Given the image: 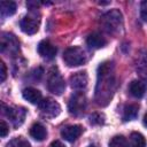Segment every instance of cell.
Returning <instances> with one entry per match:
<instances>
[{"instance_id": "1", "label": "cell", "mask_w": 147, "mask_h": 147, "mask_svg": "<svg viewBox=\"0 0 147 147\" xmlns=\"http://www.w3.org/2000/svg\"><path fill=\"white\" fill-rule=\"evenodd\" d=\"M116 88L114 65L111 62H103L98 68V82L95 87V100L99 105L106 106L111 100Z\"/></svg>"}, {"instance_id": "2", "label": "cell", "mask_w": 147, "mask_h": 147, "mask_svg": "<svg viewBox=\"0 0 147 147\" xmlns=\"http://www.w3.org/2000/svg\"><path fill=\"white\" fill-rule=\"evenodd\" d=\"M100 23L109 33H117L123 28V15L118 9H111L101 16Z\"/></svg>"}, {"instance_id": "3", "label": "cell", "mask_w": 147, "mask_h": 147, "mask_svg": "<svg viewBox=\"0 0 147 147\" xmlns=\"http://www.w3.org/2000/svg\"><path fill=\"white\" fill-rule=\"evenodd\" d=\"M63 60L69 67H78L87 61V54L82 47H70L64 51Z\"/></svg>"}, {"instance_id": "4", "label": "cell", "mask_w": 147, "mask_h": 147, "mask_svg": "<svg viewBox=\"0 0 147 147\" xmlns=\"http://www.w3.org/2000/svg\"><path fill=\"white\" fill-rule=\"evenodd\" d=\"M47 87H48L49 92H52L56 95H61L64 92V88H65L64 79L62 78L60 71L55 67L49 70L48 78H47Z\"/></svg>"}, {"instance_id": "5", "label": "cell", "mask_w": 147, "mask_h": 147, "mask_svg": "<svg viewBox=\"0 0 147 147\" xmlns=\"http://www.w3.org/2000/svg\"><path fill=\"white\" fill-rule=\"evenodd\" d=\"M86 108V98L82 92H76L74 93L70 99H69V103H68V109L69 113L75 115V116H79L84 113Z\"/></svg>"}, {"instance_id": "6", "label": "cell", "mask_w": 147, "mask_h": 147, "mask_svg": "<svg viewBox=\"0 0 147 147\" xmlns=\"http://www.w3.org/2000/svg\"><path fill=\"white\" fill-rule=\"evenodd\" d=\"M2 108H3V114L10 119V122L13 123V125L15 127L20 126L24 122V118L26 115V111L24 108H22V107H7L5 105H2Z\"/></svg>"}, {"instance_id": "7", "label": "cell", "mask_w": 147, "mask_h": 147, "mask_svg": "<svg viewBox=\"0 0 147 147\" xmlns=\"http://www.w3.org/2000/svg\"><path fill=\"white\" fill-rule=\"evenodd\" d=\"M39 109L45 117H49V118L56 117L61 111L60 105L51 98L42 99V101L39 103Z\"/></svg>"}, {"instance_id": "8", "label": "cell", "mask_w": 147, "mask_h": 147, "mask_svg": "<svg viewBox=\"0 0 147 147\" xmlns=\"http://www.w3.org/2000/svg\"><path fill=\"white\" fill-rule=\"evenodd\" d=\"M39 18H37V16H24L21 22H20V26L21 30L26 33V34H34L38 29H39Z\"/></svg>"}, {"instance_id": "9", "label": "cell", "mask_w": 147, "mask_h": 147, "mask_svg": "<svg viewBox=\"0 0 147 147\" xmlns=\"http://www.w3.org/2000/svg\"><path fill=\"white\" fill-rule=\"evenodd\" d=\"M9 48L10 53H16L20 48L18 41L16 40V38L13 34H8V33H2L1 37V44H0V49L2 53H5L6 48Z\"/></svg>"}, {"instance_id": "10", "label": "cell", "mask_w": 147, "mask_h": 147, "mask_svg": "<svg viewBox=\"0 0 147 147\" xmlns=\"http://www.w3.org/2000/svg\"><path fill=\"white\" fill-rule=\"evenodd\" d=\"M38 53L44 57V59H47V60H52L55 57L56 55V47L49 42L48 40H42L39 42L38 45Z\"/></svg>"}, {"instance_id": "11", "label": "cell", "mask_w": 147, "mask_h": 147, "mask_svg": "<svg viewBox=\"0 0 147 147\" xmlns=\"http://www.w3.org/2000/svg\"><path fill=\"white\" fill-rule=\"evenodd\" d=\"M87 82H88V78H87V75H86L85 71L76 72L70 77L71 87L75 88V90H78V91L84 90L87 86Z\"/></svg>"}, {"instance_id": "12", "label": "cell", "mask_w": 147, "mask_h": 147, "mask_svg": "<svg viewBox=\"0 0 147 147\" xmlns=\"http://www.w3.org/2000/svg\"><path fill=\"white\" fill-rule=\"evenodd\" d=\"M83 132V127L80 125H69L62 129L61 136L63 139L68 141H75Z\"/></svg>"}, {"instance_id": "13", "label": "cell", "mask_w": 147, "mask_h": 147, "mask_svg": "<svg viewBox=\"0 0 147 147\" xmlns=\"http://www.w3.org/2000/svg\"><path fill=\"white\" fill-rule=\"evenodd\" d=\"M23 94V98L29 101L30 103L32 105H39L41 101H42V95H41V92L37 88H33V87H26L23 90L22 92Z\"/></svg>"}, {"instance_id": "14", "label": "cell", "mask_w": 147, "mask_h": 147, "mask_svg": "<svg viewBox=\"0 0 147 147\" xmlns=\"http://www.w3.org/2000/svg\"><path fill=\"white\" fill-rule=\"evenodd\" d=\"M86 44H87V46H90L91 48L98 49V48H102L103 46H106L107 40H106L105 37L101 36L100 33L94 32V33L88 34V37L86 38Z\"/></svg>"}, {"instance_id": "15", "label": "cell", "mask_w": 147, "mask_h": 147, "mask_svg": "<svg viewBox=\"0 0 147 147\" xmlns=\"http://www.w3.org/2000/svg\"><path fill=\"white\" fill-rule=\"evenodd\" d=\"M146 87L147 85L141 82V80H132L130 86H129V91H130V94L134 98H141L144 96L145 92H146Z\"/></svg>"}, {"instance_id": "16", "label": "cell", "mask_w": 147, "mask_h": 147, "mask_svg": "<svg viewBox=\"0 0 147 147\" xmlns=\"http://www.w3.org/2000/svg\"><path fill=\"white\" fill-rule=\"evenodd\" d=\"M30 136L37 141H42L47 136V131L40 123H34L30 129Z\"/></svg>"}, {"instance_id": "17", "label": "cell", "mask_w": 147, "mask_h": 147, "mask_svg": "<svg viewBox=\"0 0 147 147\" xmlns=\"http://www.w3.org/2000/svg\"><path fill=\"white\" fill-rule=\"evenodd\" d=\"M16 11V3L14 1H1L0 2V13L2 17L11 16Z\"/></svg>"}, {"instance_id": "18", "label": "cell", "mask_w": 147, "mask_h": 147, "mask_svg": "<svg viewBox=\"0 0 147 147\" xmlns=\"http://www.w3.org/2000/svg\"><path fill=\"white\" fill-rule=\"evenodd\" d=\"M138 105H129L123 110V121H132L138 115Z\"/></svg>"}, {"instance_id": "19", "label": "cell", "mask_w": 147, "mask_h": 147, "mask_svg": "<svg viewBox=\"0 0 147 147\" xmlns=\"http://www.w3.org/2000/svg\"><path fill=\"white\" fill-rule=\"evenodd\" d=\"M130 147H146V139L139 132H132L130 136Z\"/></svg>"}, {"instance_id": "20", "label": "cell", "mask_w": 147, "mask_h": 147, "mask_svg": "<svg viewBox=\"0 0 147 147\" xmlns=\"http://www.w3.org/2000/svg\"><path fill=\"white\" fill-rule=\"evenodd\" d=\"M137 72H138V75L140 76V78L147 80V57L141 59V60L138 62Z\"/></svg>"}, {"instance_id": "21", "label": "cell", "mask_w": 147, "mask_h": 147, "mask_svg": "<svg viewBox=\"0 0 147 147\" xmlns=\"http://www.w3.org/2000/svg\"><path fill=\"white\" fill-rule=\"evenodd\" d=\"M109 147H127V141L124 136H115L109 141Z\"/></svg>"}, {"instance_id": "22", "label": "cell", "mask_w": 147, "mask_h": 147, "mask_svg": "<svg viewBox=\"0 0 147 147\" xmlns=\"http://www.w3.org/2000/svg\"><path fill=\"white\" fill-rule=\"evenodd\" d=\"M7 147H31V146H30L29 141L25 140L24 138L17 137V138L11 139V140L7 144Z\"/></svg>"}, {"instance_id": "23", "label": "cell", "mask_w": 147, "mask_h": 147, "mask_svg": "<svg viewBox=\"0 0 147 147\" xmlns=\"http://www.w3.org/2000/svg\"><path fill=\"white\" fill-rule=\"evenodd\" d=\"M90 123L93 125H99V124H103L105 123V117L102 114L95 113L93 115L90 116Z\"/></svg>"}, {"instance_id": "24", "label": "cell", "mask_w": 147, "mask_h": 147, "mask_svg": "<svg viewBox=\"0 0 147 147\" xmlns=\"http://www.w3.org/2000/svg\"><path fill=\"white\" fill-rule=\"evenodd\" d=\"M140 15H141V18L147 22V0L142 1L141 2V6H140Z\"/></svg>"}, {"instance_id": "25", "label": "cell", "mask_w": 147, "mask_h": 147, "mask_svg": "<svg viewBox=\"0 0 147 147\" xmlns=\"http://www.w3.org/2000/svg\"><path fill=\"white\" fill-rule=\"evenodd\" d=\"M8 131H9L8 124H7L5 121H1V123H0V136H1L2 138H5V137L7 136V133H8Z\"/></svg>"}, {"instance_id": "26", "label": "cell", "mask_w": 147, "mask_h": 147, "mask_svg": "<svg viewBox=\"0 0 147 147\" xmlns=\"http://www.w3.org/2000/svg\"><path fill=\"white\" fill-rule=\"evenodd\" d=\"M7 77V68H6V64L3 62H0V82H5Z\"/></svg>"}, {"instance_id": "27", "label": "cell", "mask_w": 147, "mask_h": 147, "mask_svg": "<svg viewBox=\"0 0 147 147\" xmlns=\"http://www.w3.org/2000/svg\"><path fill=\"white\" fill-rule=\"evenodd\" d=\"M51 147H65L61 141H59V140H55V141H53L52 144H51Z\"/></svg>"}, {"instance_id": "28", "label": "cell", "mask_w": 147, "mask_h": 147, "mask_svg": "<svg viewBox=\"0 0 147 147\" xmlns=\"http://www.w3.org/2000/svg\"><path fill=\"white\" fill-rule=\"evenodd\" d=\"M144 125H145V126H147V114L144 116Z\"/></svg>"}, {"instance_id": "29", "label": "cell", "mask_w": 147, "mask_h": 147, "mask_svg": "<svg viewBox=\"0 0 147 147\" xmlns=\"http://www.w3.org/2000/svg\"><path fill=\"white\" fill-rule=\"evenodd\" d=\"M88 147H96V146H95V145H90Z\"/></svg>"}]
</instances>
